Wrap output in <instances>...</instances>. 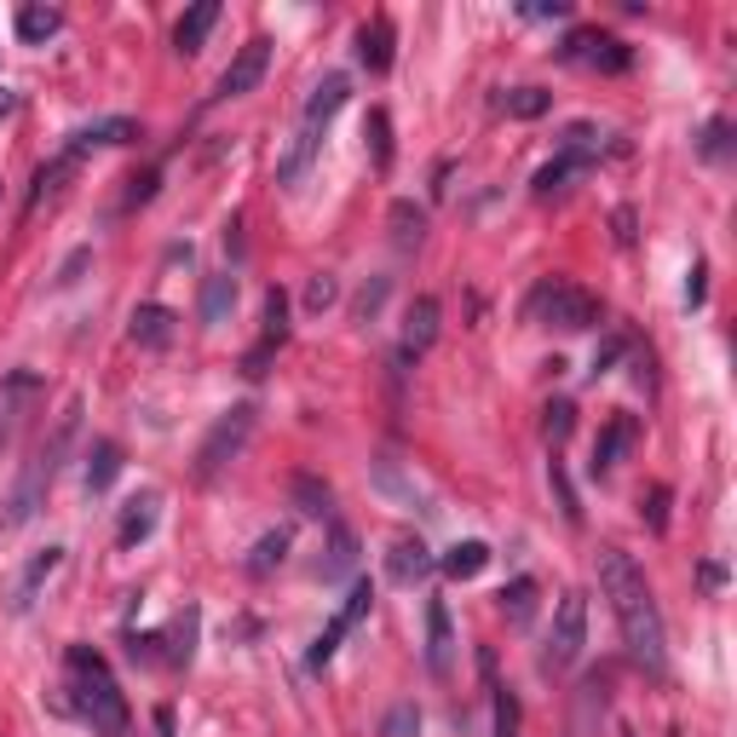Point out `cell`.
<instances>
[{"mask_svg": "<svg viewBox=\"0 0 737 737\" xmlns=\"http://www.w3.org/2000/svg\"><path fill=\"white\" fill-rule=\"evenodd\" d=\"M599 588H606L611 611L622 622L628 657L640 662L646 675H662V668H668V633H662V611H657V599H651L646 571L622 548H606V553H599Z\"/></svg>", "mask_w": 737, "mask_h": 737, "instance_id": "6da1fadb", "label": "cell"}, {"mask_svg": "<svg viewBox=\"0 0 737 737\" xmlns=\"http://www.w3.org/2000/svg\"><path fill=\"white\" fill-rule=\"evenodd\" d=\"M63 668H70V691H76V709L92 720L98 737H127V697L110 675V662L98 657L92 646H70V657H63Z\"/></svg>", "mask_w": 737, "mask_h": 737, "instance_id": "7a4b0ae2", "label": "cell"}, {"mask_svg": "<svg viewBox=\"0 0 737 737\" xmlns=\"http://www.w3.org/2000/svg\"><path fill=\"white\" fill-rule=\"evenodd\" d=\"M76 415L81 410H70L58 421V432L36 450V461L23 466V479H18V490H12V501H7V513H0V530H18V524H29L41 513V501H47V490H52V479H58V466H63V450H70V439H76Z\"/></svg>", "mask_w": 737, "mask_h": 737, "instance_id": "3957f363", "label": "cell"}, {"mask_svg": "<svg viewBox=\"0 0 737 737\" xmlns=\"http://www.w3.org/2000/svg\"><path fill=\"white\" fill-rule=\"evenodd\" d=\"M254 421H259L254 404H230V410L214 421V432L203 439V450H196V484H214L225 466L243 455V444L254 439Z\"/></svg>", "mask_w": 737, "mask_h": 737, "instance_id": "277c9868", "label": "cell"}, {"mask_svg": "<svg viewBox=\"0 0 737 737\" xmlns=\"http://www.w3.org/2000/svg\"><path fill=\"white\" fill-rule=\"evenodd\" d=\"M535 323H553V328H571V334H582V328H593L599 323V299L588 294V288H577V283H542L530 294V306H524Z\"/></svg>", "mask_w": 737, "mask_h": 737, "instance_id": "5b68a950", "label": "cell"}, {"mask_svg": "<svg viewBox=\"0 0 737 737\" xmlns=\"http://www.w3.org/2000/svg\"><path fill=\"white\" fill-rule=\"evenodd\" d=\"M588 646V599L582 593H564L559 599V617H553V633H548V651H542V668H571Z\"/></svg>", "mask_w": 737, "mask_h": 737, "instance_id": "8992f818", "label": "cell"}, {"mask_svg": "<svg viewBox=\"0 0 737 737\" xmlns=\"http://www.w3.org/2000/svg\"><path fill=\"white\" fill-rule=\"evenodd\" d=\"M265 63H272V41L254 36L237 58L225 63V76H219L214 98H243V92H254V87H259V76H265Z\"/></svg>", "mask_w": 737, "mask_h": 737, "instance_id": "52a82bcc", "label": "cell"}, {"mask_svg": "<svg viewBox=\"0 0 737 737\" xmlns=\"http://www.w3.org/2000/svg\"><path fill=\"white\" fill-rule=\"evenodd\" d=\"M559 58L593 63V70H611V76H617V70H628V58H633V52H628L622 41H611V36H599V29H577V36L559 47Z\"/></svg>", "mask_w": 737, "mask_h": 737, "instance_id": "ba28073f", "label": "cell"}, {"mask_svg": "<svg viewBox=\"0 0 737 737\" xmlns=\"http://www.w3.org/2000/svg\"><path fill=\"white\" fill-rule=\"evenodd\" d=\"M346 98H352V81H346V76H323L317 92H312V105H306V116H299V132L323 145V132H328L334 116L346 110Z\"/></svg>", "mask_w": 737, "mask_h": 737, "instance_id": "9c48e42d", "label": "cell"}, {"mask_svg": "<svg viewBox=\"0 0 737 737\" xmlns=\"http://www.w3.org/2000/svg\"><path fill=\"white\" fill-rule=\"evenodd\" d=\"M439 299H432V294H421L415 299V306H410V317H404V346H397V368H410L432 341H439Z\"/></svg>", "mask_w": 737, "mask_h": 737, "instance_id": "30bf717a", "label": "cell"}, {"mask_svg": "<svg viewBox=\"0 0 737 737\" xmlns=\"http://www.w3.org/2000/svg\"><path fill=\"white\" fill-rule=\"evenodd\" d=\"M426 668H432V680H450V668H455V633H450V606L444 599L426 606Z\"/></svg>", "mask_w": 737, "mask_h": 737, "instance_id": "8fae6325", "label": "cell"}, {"mask_svg": "<svg viewBox=\"0 0 737 737\" xmlns=\"http://www.w3.org/2000/svg\"><path fill=\"white\" fill-rule=\"evenodd\" d=\"M633 439H640V426H633V415H617L606 432H599V444H593V461H588V473L593 479H606V473H617V461L633 450Z\"/></svg>", "mask_w": 737, "mask_h": 737, "instance_id": "7c38bea8", "label": "cell"}, {"mask_svg": "<svg viewBox=\"0 0 737 737\" xmlns=\"http://www.w3.org/2000/svg\"><path fill=\"white\" fill-rule=\"evenodd\" d=\"M426 571H432V553H426V542H421V535H397V542H392V553H386V577H392L397 588H415Z\"/></svg>", "mask_w": 737, "mask_h": 737, "instance_id": "4fadbf2b", "label": "cell"}, {"mask_svg": "<svg viewBox=\"0 0 737 737\" xmlns=\"http://www.w3.org/2000/svg\"><path fill=\"white\" fill-rule=\"evenodd\" d=\"M58 564H63V548H41L36 559L23 564V577H18V588H12V611H29V606H36V593L52 582Z\"/></svg>", "mask_w": 737, "mask_h": 737, "instance_id": "5bb4252c", "label": "cell"}, {"mask_svg": "<svg viewBox=\"0 0 737 737\" xmlns=\"http://www.w3.org/2000/svg\"><path fill=\"white\" fill-rule=\"evenodd\" d=\"M357 571V535L346 530V524H328V548H323V559H317V577L323 582H341V577H352Z\"/></svg>", "mask_w": 737, "mask_h": 737, "instance_id": "9a60e30c", "label": "cell"}, {"mask_svg": "<svg viewBox=\"0 0 737 737\" xmlns=\"http://www.w3.org/2000/svg\"><path fill=\"white\" fill-rule=\"evenodd\" d=\"M127 323H132V341H139V346H150V352L174 346V334H179V317L167 312V306H139V312H132Z\"/></svg>", "mask_w": 737, "mask_h": 737, "instance_id": "2e32d148", "label": "cell"}, {"mask_svg": "<svg viewBox=\"0 0 737 737\" xmlns=\"http://www.w3.org/2000/svg\"><path fill=\"white\" fill-rule=\"evenodd\" d=\"M214 23H219V0H203V7H190V12L179 18V29H174V47H179L185 58H196V52H203V41L214 36Z\"/></svg>", "mask_w": 737, "mask_h": 737, "instance_id": "e0dca14e", "label": "cell"}, {"mask_svg": "<svg viewBox=\"0 0 737 737\" xmlns=\"http://www.w3.org/2000/svg\"><path fill=\"white\" fill-rule=\"evenodd\" d=\"M495 110L513 116V121H535V116L553 110V92L548 87H508V92H495Z\"/></svg>", "mask_w": 737, "mask_h": 737, "instance_id": "ac0fdd59", "label": "cell"}, {"mask_svg": "<svg viewBox=\"0 0 737 737\" xmlns=\"http://www.w3.org/2000/svg\"><path fill=\"white\" fill-rule=\"evenodd\" d=\"M139 139V121H127V116H110V121H92V127H76V139L70 150H92V145H132Z\"/></svg>", "mask_w": 737, "mask_h": 737, "instance_id": "d6986e66", "label": "cell"}, {"mask_svg": "<svg viewBox=\"0 0 737 737\" xmlns=\"http://www.w3.org/2000/svg\"><path fill=\"white\" fill-rule=\"evenodd\" d=\"M357 58L368 63V70H392V23L386 18H368L363 29H357Z\"/></svg>", "mask_w": 737, "mask_h": 737, "instance_id": "ffe728a7", "label": "cell"}, {"mask_svg": "<svg viewBox=\"0 0 737 737\" xmlns=\"http://www.w3.org/2000/svg\"><path fill=\"white\" fill-rule=\"evenodd\" d=\"M156 508H161L156 495H139V501H127V513H121V524H116V542H121V548H139L145 535L156 530Z\"/></svg>", "mask_w": 737, "mask_h": 737, "instance_id": "44dd1931", "label": "cell"}, {"mask_svg": "<svg viewBox=\"0 0 737 737\" xmlns=\"http://www.w3.org/2000/svg\"><path fill=\"white\" fill-rule=\"evenodd\" d=\"M116 473H121V450L110 439H98L92 455H87V495H105L116 484Z\"/></svg>", "mask_w": 737, "mask_h": 737, "instance_id": "7402d4cb", "label": "cell"}, {"mask_svg": "<svg viewBox=\"0 0 737 737\" xmlns=\"http://www.w3.org/2000/svg\"><path fill=\"white\" fill-rule=\"evenodd\" d=\"M230 306H237V277H230V272L208 277V283H203V323L219 328V323L230 317Z\"/></svg>", "mask_w": 737, "mask_h": 737, "instance_id": "603a6c76", "label": "cell"}, {"mask_svg": "<svg viewBox=\"0 0 737 737\" xmlns=\"http://www.w3.org/2000/svg\"><path fill=\"white\" fill-rule=\"evenodd\" d=\"M386 225H392V243L410 254V248H421V237H426V208H415V203H392Z\"/></svg>", "mask_w": 737, "mask_h": 737, "instance_id": "cb8c5ba5", "label": "cell"}, {"mask_svg": "<svg viewBox=\"0 0 737 737\" xmlns=\"http://www.w3.org/2000/svg\"><path fill=\"white\" fill-rule=\"evenodd\" d=\"M490 564V548L484 542H455L450 553H444V577H455V582H473L479 571Z\"/></svg>", "mask_w": 737, "mask_h": 737, "instance_id": "d4e9b609", "label": "cell"}, {"mask_svg": "<svg viewBox=\"0 0 737 737\" xmlns=\"http://www.w3.org/2000/svg\"><path fill=\"white\" fill-rule=\"evenodd\" d=\"M283 559H288V530H265L248 553V577H272Z\"/></svg>", "mask_w": 737, "mask_h": 737, "instance_id": "484cf974", "label": "cell"}, {"mask_svg": "<svg viewBox=\"0 0 737 737\" xmlns=\"http://www.w3.org/2000/svg\"><path fill=\"white\" fill-rule=\"evenodd\" d=\"M582 167H588L582 156H564V150H559V156H553V161H548V167H542V174H535L530 185H535V196H559L564 185H571V179L582 174Z\"/></svg>", "mask_w": 737, "mask_h": 737, "instance_id": "4316f807", "label": "cell"}, {"mask_svg": "<svg viewBox=\"0 0 737 737\" xmlns=\"http://www.w3.org/2000/svg\"><path fill=\"white\" fill-rule=\"evenodd\" d=\"M76 161H81L76 150H63L58 161H47V167H41V174H36V190H29V214H36V208L47 203V196H52V190H58L63 179H70V174H76Z\"/></svg>", "mask_w": 737, "mask_h": 737, "instance_id": "83f0119b", "label": "cell"}, {"mask_svg": "<svg viewBox=\"0 0 737 737\" xmlns=\"http://www.w3.org/2000/svg\"><path fill=\"white\" fill-rule=\"evenodd\" d=\"M288 490H294V508L306 513V519H323V513H328V501H334V495H328V484H323L317 473H294V484H288Z\"/></svg>", "mask_w": 737, "mask_h": 737, "instance_id": "f1b7e54d", "label": "cell"}, {"mask_svg": "<svg viewBox=\"0 0 737 737\" xmlns=\"http://www.w3.org/2000/svg\"><path fill=\"white\" fill-rule=\"evenodd\" d=\"M571 432H577V404H571V397H553V404L542 410V439L559 450L564 439H571Z\"/></svg>", "mask_w": 737, "mask_h": 737, "instance_id": "f546056e", "label": "cell"}, {"mask_svg": "<svg viewBox=\"0 0 737 737\" xmlns=\"http://www.w3.org/2000/svg\"><path fill=\"white\" fill-rule=\"evenodd\" d=\"M288 341V294L283 288H272V294H265V352H277Z\"/></svg>", "mask_w": 737, "mask_h": 737, "instance_id": "4dcf8cb0", "label": "cell"}, {"mask_svg": "<svg viewBox=\"0 0 737 737\" xmlns=\"http://www.w3.org/2000/svg\"><path fill=\"white\" fill-rule=\"evenodd\" d=\"M501 611H508V622H530L535 617V582L530 577H519V582H508V588H501Z\"/></svg>", "mask_w": 737, "mask_h": 737, "instance_id": "1f68e13d", "label": "cell"}, {"mask_svg": "<svg viewBox=\"0 0 737 737\" xmlns=\"http://www.w3.org/2000/svg\"><path fill=\"white\" fill-rule=\"evenodd\" d=\"M58 23H63V18H58L52 7H23V12H18V36H23L29 47H36V41L58 36Z\"/></svg>", "mask_w": 737, "mask_h": 737, "instance_id": "d6a6232c", "label": "cell"}, {"mask_svg": "<svg viewBox=\"0 0 737 737\" xmlns=\"http://www.w3.org/2000/svg\"><path fill=\"white\" fill-rule=\"evenodd\" d=\"M368 156H375V167H392V121L386 110H368Z\"/></svg>", "mask_w": 737, "mask_h": 737, "instance_id": "836d02e7", "label": "cell"}, {"mask_svg": "<svg viewBox=\"0 0 737 737\" xmlns=\"http://www.w3.org/2000/svg\"><path fill=\"white\" fill-rule=\"evenodd\" d=\"M548 484H553L559 513L571 519V524H582V501H577V490H571V479H564V466H559V461H548Z\"/></svg>", "mask_w": 737, "mask_h": 737, "instance_id": "e575fe53", "label": "cell"}, {"mask_svg": "<svg viewBox=\"0 0 737 737\" xmlns=\"http://www.w3.org/2000/svg\"><path fill=\"white\" fill-rule=\"evenodd\" d=\"M421 731V709L415 702H397V709L381 720V737H415Z\"/></svg>", "mask_w": 737, "mask_h": 737, "instance_id": "d590c367", "label": "cell"}, {"mask_svg": "<svg viewBox=\"0 0 737 737\" xmlns=\"http://www.w3.org/2000/svg\"><path fill=\"white\" fill-rule=\"evenodd\" d=\"M495 737H519V697L495 686Z\"/></svg>", "mask_w": 737, "mask_h": 737, "instance_id": "8d00e7d4", "label": "cell"}, {"mask_svg": "<svg viewBox=\"0 0 737 737\" xmlns=\"http://www.w3.org/2000/svg\"><path fill=\"white\" fill-rule=\"evenodd\" d=\"M386 294H392V283H386V277H375V283H368V288L357 294V306H352V317H357V323H368V317H375V312L386 306Z\"/></svg>", "mask_w": 737, "mask_h": 737, "instance_id": "74e56055", "label": "cell"}, {"mask_svg": "<svg viewBox=\"0 0 737 737\" xmlns=\"http://www.w3.org/2000/svg\"><path fill=\"white\" fill-rule=\"evenodd\" d=\"M334 299H341V283H334L328 272L306 283V312H328V306H334Z\"/></svg>", "mask_w": 737, "mask_h": 737, "instance_id": "f35d334b", "label": "cell"}, {"mask_svg": "<svg viewBox=\"0 0 737 737\" xmlns=\"http://www.w3.org/2000/svg\"><path fill=\"white\" fill-rule=\"evenodd\" d=\"M640 508H646V519H651V530H668V490H662V484L640 495Z\"/></svg>", "mask_w": 737, "mask_h": 737, "instance_id": "ab89813d", "label": "cell"}, {"mask_svg": "<svg viewBox=\"0 0 737 737\" xmlns=\"http://www.w3.org/2000/svg\"><path fill=\"white\" fill-rule=\"evenodd\" d=\"M156 167H150V174L145 179H127V196H121V208H139V203H150V196H156Z\"/></svg>", "mask_w": 737, "mask_h": 737, "instance_id": "60d3db41", "label": "cell"}, {"mask_svg": "<svg viewBox=\"0 0 737 737\" xmlns=\"http://www.w3.org/2000/svg\"><path fill=\"white\" fill-rule=\"evenodd\" d=\"M87 265H92V248H76L70 259H63V272H58V288H70V283L87 272Z\"/></svg>", "mask_w": 737, "mask_h": 737, "instance_id": "b9f144b4", "label": "cell"}, {"mask_svg": "<svg viewBox=\"0 0 737 737\" xmlns=\"http://www.w3.org/2000/svg\"><path fill=\"white\" fill-rule=\"evenodd\" d=\"M726 139H731V127H726V121H709V139H702V150H709V156H726Z\"/></svg>", "mask_w": 737, "mask_h": 737, "instance_id": "7bdbcfd3", "label": "cell"}, {"mask_svg": "<svg viewBox=\"0 0 737 737\" xmlns=\"http://www.w3.org/2000/svg\"><path fill=\"white\" fill-rule=\"evenodd\" d=\"M702 277H709V272H702V259H697L691 277H686V306H702Z\"/></svg>", "mask_w": 737, "mask_h": 737, "instance_id": "ee69618b", "label": "cell"}, {"mask_svg": "<svg viewBox=\"0 0 737 737\" xmlns=\"http://www.w3.org/2000/svg\"><path fill=\"white\" fill-rule=\"evenodd\" d=\"M524 18H564V0H535V7H519Z\"/></svg>", "mask_w": 737, "mask_h": 737, "instance_id": "f6af8a7d", "label": "cell"}, {"mask_svg": "<svg viewBox=\"0 0 737 737\" xmlns=\"http://www.w3.org/2000/svg\"><path fill=\"white\" fill-rule=\"evenodd\" d=\"M156 737H174V709H156Z\"/></svg>", "mask_w": 737, "mask_h": 737, "instance_id": "bcb514c9", "label": "cell"}, {"mask_svg": "<svg viewBox=\"0 0 737 737\" xmlns=\"http://www.w3.org/2000/svg\"><path fill=\"white\" fill-rule=\"evenodd\" d=\"M617 237H622V243H633V214H628V208L617 214Z\"/></svg>", "mask_w": 737, "mask_h": 737, "instance_id": "7dc6e473", "label": "cell"}, {"mask_svg": "<svg viewBox=\"0 0 737 737\" xmlns=\"http://www.w3.org/2000/svg\"><path fill=\"white\" fill-rule=\"evenodd\" d=\"M18 110V92H7V87H0V116H12Z\"/></svg>", "mask_w": 737, "mask_h": 737, "instance_id": "c3c4849f", "label": "cell"}]
</instances>
